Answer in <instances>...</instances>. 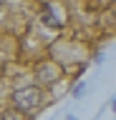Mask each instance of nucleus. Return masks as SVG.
I'll return each mask as SVG.
<instances>
[{"instance_id":"1","label":"nucleus","mask_w":116,"mask_h":120,"mask_svg":"<svg viewBox=\"0 0 116 120\" xmlns=\"http://www.w3.org/2000/svg\"><path fill=\"white\" fill-rule=\"evenodd\" d=\"M10 98H13V105H15L18 110H23V112H33L43 103V93H40V88H35V85H25V88L13 90Z\"/></svg>"},{"instance_id":"2","label":"nucleus","mask_w":116,"mask_h":120,"mask_svg":"<svg viewBox=\"0 0 116 120\" xmlns=\"http://www.w3.org/2000/svg\"><path fill=\"white\" fill-rule=\"evenodd\" d=\"M35 75H38L43 82H56V80H58V75H61V70H58L53 63H43V65L35 68Z\"/></svg>"},{"instance_id":"3","label":"nucleus","mask_w":116,"mask_h":120,"mask_svg":"<svg viewBox=\"0 0 116 120\" xmlns=\"http://www.w3.org/2000/svg\"><path fill=\"white\" fill-rule=\"evenodd\" d=\"M40 20L46 22L48 28H61V25H63V22L58 20V15H56V10H53L51 5H46L43 10H40Z\"/></svg>"},{"instance_id":"4","label":"nucleus","mask_w":116,"mask_h":120,"mask_svg":"<svg viewBox=\"0 0 116 120\" xmlns=\"http://www.w3.org/2000/svg\"><path fill=\"white\" fill-rule=\"evenodd\" d=\"M3 120H25V118H20V115H18V112H3Z\"/></svg>"},{"instance_id":"5","label":"nucleus","mask_w":116,"mask_h":120,"mask_svg":"<svg viewBox=\"0 0 116 120\" xmlns=\"http://www.w3.org/2000/svg\"><path fill=\"white\" fill-rule=\"evenodd\" d=\"M83 90H86V85H83V82H81V85H76V88H73V98L83 95Z\"/></svg>"}]
</instances>
